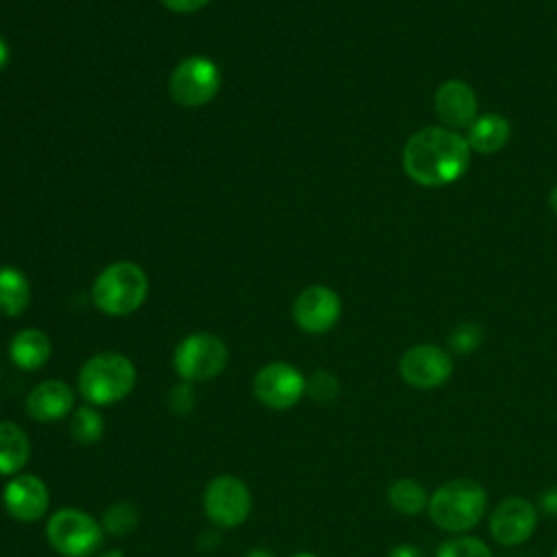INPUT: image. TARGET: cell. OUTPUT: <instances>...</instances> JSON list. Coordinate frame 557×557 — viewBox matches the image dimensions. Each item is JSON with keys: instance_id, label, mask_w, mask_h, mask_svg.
I'll return each mask as SVG.
<instances>
[{"instance_id": "21", "label": "cell", "mask_w": 557, "mask_h": 557, "mask_svg": "<svg viewBox=\"0 0 557 557\" xmlns=\"http://www.w3.org/2000/svg\"><path fill=\"white\" fill-rule=\"evenodd\" d=\"M70 435L78 444H96L104 435V420L94 405H81L70 413Z\"/></svg>"}, {"instance_id": "20", "label": "cell", "mask_w": 557, "mask_h": 557, "mask_svg": "<svg viewBox=\"0 0 557 557\" xmlns=\"http://www.w3.org/2000/svg\"><path fill=\"white\" fill-rule=\"evenodd\" d=\"M387 503L398 513L416 516L429 507V496L418 481L398 479L387 487Z\"/></svg>"}, {"instance_id": "22", "label": "cell", "mask_w": 557, "mask_h": 557, "mask_svg": "<svg viewBox=\"0 0 557 557\" xmlns=\"http://www.w3.org/2000/svg\"><path fill=\"white\" fill-rule=\"evenodd\" d=\"M137 509L131 503H113L107 507V511L102 513V529L104 533H113V535H124L128 531H133L137 527Z\"/></svg>"}, {"instance_id": "7", "label": "cell", "mask_w": 557, "mask_h": 557, "mask_svg": "<svg viewBox=\"0 0 557 557\" xmlns=\"http://www.w3.org/2000/svg\"><path fill=\"white\" fill-rule=\"evenodd\" d=\"M202 507L215 527L235 529L248 520L252 511V496L239 476L220 474L207 483Z\"/></svg>"}, {"instance_id": "16", "label": "cell", "mask_w": 557, "mask_h": 557, "mask_svg": "<svg viewBox=\"0 0 557 557\" xmlns=\"http://www.w3.org/2000/svg\"><path fill=\"white\" fill-rule=\"evenodd\" d=\"M52 344L50 337L39 329H22L13 335L9 344V357L13 366L26 372H35L50 359Z\"/></svg>"}, {"instance_id": "34", "label": "cell", "mask_w": 557, "mask_h": 557, "mask_svg": "<svg viewBox=\"0 0 557 557\" xmlns=\"http://www.w3.org/2000/svg\"><path fill=\"white\" fill-rule=\"evenodd\" d=\"M289 557H318V555H315V553H307V550H305V553H294V555H289Z\"/></svg>"}, {"instance_id": "5", "label": "cell", "mask_w": 557, "mask_h": 557, "mask_svg": "<svg viewBox=\"0 0 557 557\" xmlns=\"http://www.w3.org/2000/svg\"><path fill=\"white\" fill-rule=\"evenodd\" d=\"M48 544L61 557H91L102 546V524L83 509L63 507L46 522Z\"/></svg>"}, {"instance_id": "1", "label": "cell", "mask_w": 557, "mask_h": 557, "mask_svg": "<svg viewBox=\"0 0 557 557\" xmlns=\"http://www.w3.org/2000/svg\"><path fill=\"white\" fill-rule=\"evenodd\" d=\"M470 163V146L463 135L444 126H426L413 133L403 148L405 174L422 187H444L461 178Z\"/></svg>"}, {"instance_id": "3", "label": "cell", "mask_w": 557, "mask_h": 557, "mask_svg": "<svg viewBox=\"0 0 557 557\" xmlns=\"http://www.w3.org/2000/svg\"><path fill=\"white\" fill-rule=\"evenodd\" d=\"M148 289L150 281L141 265L133 261H115L94 278L91 300L102 313L124 318L146 302Z\"/></svg>"}, {"instance_id": "24", "label": "cell", "mask_w": 557, "mask_h": 557, "mask_svg": "<svg viewBox=\"0 0 557 557\" xmlns=\"http://www.w3.org/2000/svg\"><path fill=\"white\" fill-rule=\"evenodd\" d=\"M481 342H483V329L474 322L457 324L448 335V348L457 355L474 352L481 346Z\"/></svg>"}, {"instance_id": "28", "label": "cell", "mask_w": 557, "mask_h": 557, "mask_svg": "<svg viewBox=\"0 0 557 557\" xmlns=\"http://www.w3.org/2000/svg\"><path fill=\"white\" fill-rule=\"evenodd\" d=\"M540 505H542V509H544L546 513L557 516V487L546 490V492L542 494V498H540Z\"/></svg>"}, {"instance_id": "25", "label": "cell", "mask_w": 557, "mask_h": 557, "mask_svg": "<svg viewBox=\"0 0 557 557\" xmlns=\"http://www.w3.org/2000/svg\"><path fill=\"white\" fill-rule=\"evenodd\" d=\"M305 394L315 403H331L339 394V381L326 370L313 372L305 383Z\"/></svg>"}, {"instance_id": "15", "label": "cell", "mask_w": 557, "mask_h": 557, "mask_svg": "<svg viewBox=\"0 0 557 557\" xmlns=\"http://www.w3.org/2000/svg\"><path fill=\"white\" fill-rule=\"evenodd\" d=\"M435 111L448 128H468L476 120V96L463 81H444L435 91Z\"/></svg>"}, {"instance_id": "13", "label": "cell", "mask_w": 557, "mask_h": 557, "mask_svg": "<svg viewBox=\"0 0 557 557\" xmlns=\"http://www.w3.org/2000/svg\"><path fill=\"white\" fill-rule=\"evenodd\" d=\"M537 524V509L520 496L500 500L490 516V533L503 546H518L527 542Z\"/></svg>"}, {"instance_id": "17", "label": "cell", "mask_w": 557, "mask_h": 557, "mask_svg": "<svg viewBox=\"0 0 557 557\" xmlns=\"http://www.w3.org/2000/svg\"><path fill=\"white\" fill-rule=\"evenodd\" d=\"M30 459V440L15 422H0V474H20Z\"/></svg>"}, {"instance_id": "19", "label": "cell", "mask_w": 557, "mask_h": 557, "mask_svg": "<svg viewBox=\"0 0 557 557\" xmlns=\"http://www.w3.org/2000/svg\"><path fill=\"white\" fill-rule=\"evenodd\" d=\"M30 302V283L13 265L0 268V313L15 318L26 311Z\"/></svg>"}, {"instance_id": "27", "label": "cell", "mask_w": 557, "mask_h": 557, "mask_svg": "<svg viewBox=\"0 0 557 557\" xmlns=\"http://www.w3.org/2000/svg\"><path fill=\"white\" fill-rule=\"evenodd\" d=\"M165 9L172 13H196L209 4V0H161Z\"/></svg>"}, {"instance_id": "11", "label": "cell", "mask_w": 557, "mask_h": 557, "mask_svg": "<svg viewBox=\"0 0 557 557\" xmlns=\"http://www.w3.org/2000/svg\"><path fill=\"white\" fill-rule=\"evenodd\" d=\"M292 315L300 331L322 335L337 324L342 315V300L326 285H309L296 296Z\"/></svg>"}, {"instance_id": "35", "label": "cell", "mask_w": 557, "mask_h": 557, "mask_svg": "<svg viewBox=\"0 0 557 557\" xmlns=\"http://www.w3.org/2000/svg\"><path fill=\"white\" fill-rule=\"evenodd\" d=\"M553 557H557V550H555V553H553Z\"/></svg>"}, {"instance_id": "9", "label": "cell", "mask_w": 557, "mask_h": 557, "mask_svg": "<svg viewBox=\"0 0 557 557\" xmlns=\"http://www.w3.org/2000/svg\"><path fill=\"white\" fill-rule=\"evenodd\" d=\"M307 379L287 361H270L261 366L252 379L255 398L268 409H289L305 396Z\"/></svg>"}, {"instance_id": "26", "label": "cell", "mask_w": 557, "mask_h": 557, "mask_svg": "<svg viewBox=\"0 0 557 557\" xmlns=\"http://www.w3.org/2000/svg\"><path fill=\"white\" fill-rule=\"evenodd\" d=\"M196 403V394H194V385L189 381H181L176 383L170 394H168V405L176 416H185L191 411Z\"/></svg>"}, {"instance_id": "4", "label": "cell", "mask_w": 557, "mask_h": 557, "mask_svg": "<svg viewBox=\"0 0 557 557\" xmlns=\"http://www.w3.org/2000/svg\"><path fill=\"white\" fill-rule=\"evenodd\" d=\"M426 509L435 527L448 533H463L485 516L487 494L472 479H453L433 492Z\"/></svg>"}, {"instance_id": "30", "label": "cell", "mask_w": 557, "mask_h": 557, "mask_svg": "<svg viewBox=\"0 0 557 557\" xmlns=\"http://www.w3.org/2000/svg\"><path fill=\"white\" fill-rule=\"evenodd\" d=\"M9 57H11V50H9V44L4 41V37H0V70L9 63Z\"/></svg>"}, {"instance_id": "18", "label": "cell", "mask_w": 557, "mask_h": 557, "mask_svg": "<svg viewBox=\"0 0 557 557\" xmlns=\"http://www.w3.org/2000/svg\"><path fill=\"white\" fill-rule=\"evenodd\" d=\"M509 133H511V126L503 115L485 113L468 126L466 141H468L470 150L481 152V154H492V152H498L507 144Z\"/></svg>"}, {"instance_id": "2", "label": "cell", "mask_w": 557, "mask_h": 557, "mask_svg": "<svg viewBox=\"0 0 557 557\" xmlns=\"http://www.w3.org/2000/svg\"><path fill=\"white\" fill-rule=\"evenodd\" d=\"M76 383L78 394L87 405L107 407L124 400L133 392L137 383V370L126 355L104 350L89 357L81 366Z\"/></svg>"}, {"instance_id": "23", "label": "cell", "mask_w": 557, "mask_h": 557, "mask_svg": "<svg viewBox=\"0 0 557 557\" xmlns=\"http://www.w3.org/2000/svg\"><path fill=\"white\" fill-rule=\"evenodd\" d=\"M435 557H492V550L487 548L485 542H481L479 537H453L446 540L440 548Z\"/></svg>"}, {"instance_id": "12", "label": "cell", "mask_w": 557, "mask_h": 557, "mask_svg": "<svg viewBox=\"0 0 557 557\" xmlns=\"http://www.w3.org/2000/svg\"><path fill=\"white\" fill-rule=\"evenodd\" d=\"M2 505L17 522H37L50 507L48 485L37 474H15L2 490Z\"/></svg>"}, {"instance_id": "33", "label": "cell", "mask_w": 557, "mask_h": 557, "mask_svg": "<svg viewBox=\"0 0 557 557\" xmlns=\"http://www.w3.org/2000/svg\"><path fill=\"white\" fill-rule=\"evenodd\" d=\"M548 202H550V207H553V211L557 213V185L550 189V196H548Z\"/></svg>"}, {"instance_id": "32", "label": "cell", "mask_w": 557, "mask_h": 557, "mask_svg": "<svg viewBox=\"0 0 557 557\" xmlns=\"http://www.w3.org/2000/svg\"><path fill=\"white\" fill-rule=\"evenodd\" d=\"M96 557H124V553L120 548H111V550H104V553H100Z\"/></svg>"}, {"instance_id": "29", "label": "cell", "mask_w": 557, "mask_h": 557, "mask_svg": "<svg viewBox=\"0 0 557 557\" xmlns=\"http://www.w3.org/2000/svg\"><path fill=\"white\" fill-rule=\"evenodd\" d=\"M387 557H426V555L418 546H413V544H398V546H394L389 550Z\"/></svg>"}, {"instance_id": "6", "label": "cell", "mask_w": 557, "mask_h": 557, "mask_svg": "<svg viewBox=\"0 0 557 557\" xmlns=\"http://www.w3.org/2000/svg\"><path fill=\"white\" fill-rule=\"evenodd\" d=\"M228 348L213 333H191L174 348V370L181 381L202 383L211 381L226 368Z\"/></svg>"}, {"instance_id": "8", "label": "cell", "mask_w": 557, "mask_h": 557, "mask_svg": "<svg viewBox=\"0 0 557 557\" xmlns=\"http://www.w3.org/2000/svg\"><path fill=\"white\" fill-rule=\"evenodd\" d=\"M220 67L209 57L196 54L174 67L168 89L181 107H202L220 91Z\"/></svg>"}, {"instance_id": "36", "label": "cell", "mask_w": 557, "mask_h": 557, "mask_svg": "<svg viewBox=\"0 0 557 557\" xmlns=\"http://www.w3.org/2000/svg\"><path fill=\"white\" fill-rule=\"evenodd\" d=\"M0 374H2V372H0Z\"/></svg>"}, {"instance_id": "10", "label": "cell", "mask_w": 557, "mask_h": 557, "mask_svg": "<svg viewBox=\"0 0 557 557\" xmlns=\"http://www.w3.org/2000/svg\"><path fill=\"white\" fill-rule=\"evenodd\" d=\"M403 381L418 389L444 385L453 374V357L435 344H418L405 350L398 361Z\"/></svg>"}, {"instance_id": "31", "label": "cell", "mask_w": 557, "mask_h": 557, "mask_svg": "<svg viewBox=\"0 0 557 557\" xmlns=\"http://www.w3.org/2000/svg\"><path fill=\"white\" fill-rule=\"evenodd\" d=\"M246 557H274V555L268 553V550H263V548H255V550H250Z\"/></svg>"}, {"instance_id": "14", "label": "cell", "mask_w": 557, "mask_h": 557, "mask_svg": "<svg viewBox=\"0 0 557 557\" xmlns=\"http://www.w3.org/2000/svg\"><path fill=\"white\" fill-rule=\"evenodd\" d=\"M74 400V389L65 381L46 379L28 392L24 409L35 422L52 424L70 418V413L76 409Z\"/></svg>"}]
</instances>
